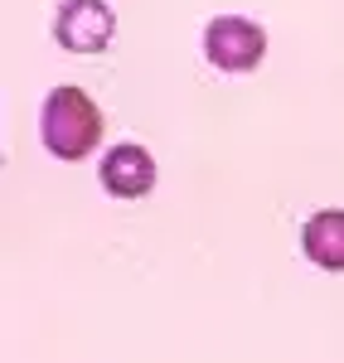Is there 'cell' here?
Returning a JSON list of instances; mask_svg holds the SVG:
<instances>
[{
    "label": "cell",
    "instance_id": "277c9868",
    "mask_svg": "<svg viewBox=\"0 0 344 363\" xmlns=\"http://www.w3.org/2000/svg\"><path fill=\"white\" fill-rule=\"evenodd\" d=\"M102 184H107V194L112 199H141L150 194V184H155V160H150V150L145 145H112L107 155H102Z\"/></svg>",
    "mask_w": 344,
    "mask_h": 363
},
{
    "label": "cell",
    "instance_id": "6da1fadb",
    "mask_svg": "<svg viewBox=\"0 0 344 363\" xmlns=\"http://www.w3.org/2000/svg\"><path fill=\"white\" fill-rule=\"evenodd\" d=\"M44 145L58 160H83L87 150L102 140V112L83 87H54L44 97V116H39Z\"/></svg>",
    "mask_w": 344,
    "mask_h": 363
},
{
    "label": "cell",
    "instance_id": "7a4b0ae2",
    "mask_svg": "<svg viewBox=\"0 0 344 363\" xmlns=\"http://www.w3.org/2000/svg\"><path fill=\"white\" fill-rule=\"evenodd\" d=\"M204 54H209L213 68H223V73H248L267 54V34L253 20H243V15H218V20H209V29H204Z\"/></svg>",
    "mask_w": 344,
    "mask_h": 363
},
{
    "label": "cell",
    "instance_id": "5b68a950",
    "mask_svg": "<svg viewBox=\"0 0 344 363\" xmlns=\"http://www.w3.org/2000/svg\"><path fill=\"white\" fill-rule=\"evenodd\" d=\"M301 247H306V257H311L316 267L344 272V208L316 213V218L306 223V233H301Z\"/></svg>",
    "mask_w": 344,
    "mask_h": 363
},
{
    "label": "cell",
    "instance_id": "3957f363",
    "mask_svg": "<svg viewBox=\"0 0 344 363\" xmlns=\"http://www.w3.org/2000/svg\"><path fill=\"white\" fill-rule=\"evenodd\" d=\"M116 34V15L102 0H63L54 15V39L68 54H102Z\"/></svg>",
    "mask_w": 344,
    "mask_h": 363
}]
</instances>
